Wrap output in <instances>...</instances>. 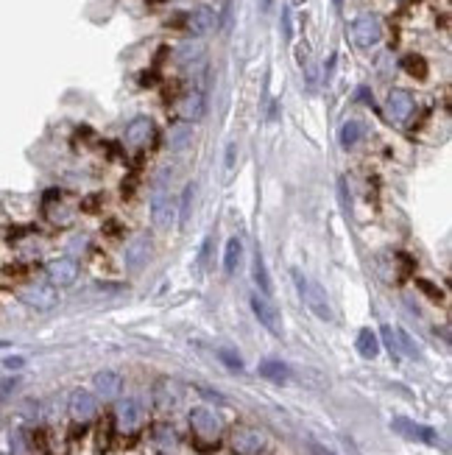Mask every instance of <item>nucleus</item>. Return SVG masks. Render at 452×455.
<instances>
[{
  "label": "nucleus",
  "instance_id": "1",
  "mask_svg": "<svg viewBox=\"0 0 452 455\" xmlns=\"http://www.w3.org/2000/svg\"><path fill=\"white\" fill-rule=\"evenodd\" d=\"M291 277L296 280V288H299V296L304 299V305H307L322 322H329V319H332V307H329V299H327V293H324L322 285L310 282L299 268H293Z\"/></svg>",
  "mask_w": 452,
  "mask_h": 455
},
{
  "label": "nucleus",
  "instance_id": "2",
  "mask_svg": "<svg viewBox=\"0 0 452 455\" xmlns=\"http://www.w3.org/2000/svg\"><path fill=\"white\" fill-rule=\"evenodd\" d=\"M349 39H352V45L357 48H374L380 39H383V20L377 17V14H371V11H366V14H360L352 20V26H349Z\"/></svg>",
  "mask_w": 452,
  "mask_h": 455
},
{
  "label": "nucleus",
  "instance_id": "3",
  "mask_svg": "<svg viewBox=\"0 0 452 455\" xmlns=\"http://www.w3.org/2000/svg\"><path fill=\"white\" fill-rule=\"evenodd\" d=\"M190 427H193V433L201 441H218V436L224 430V422H221V416L212 408L198 405V408L190 411Z\"/></svg>",
  "mask_w": 452,
  "mask_h": 455
},
{
  "label": "nucleus",
  "instance_id": "4",
  "mask_svg": "<svg viewBox=\"0 0 452 455\" xmlns=\"http://www.w3.org/2000/svg\"><path fill=\"white\" fill-rule=\"evenodd\" d=\"M151 255H154L151 237H148V235H134L129 243H126V249H123V265H126V271H129V274L143 271V268L148 265V260H151Z\"/></svg>",
  "mask_w": 452,
  "mask_h": 455
},
{
  "label": "nucleus",
  "instance_id": "5",
  "mask_svg": "<svg viewBox=\"0 0 452 455\" xmlns=\"http://www.w3.org/2000/svg\"><path fill=\"white\" fill-rule=\"evenodd\" d=\"M249 302H252V310H255L260 324L265 327L271 335L279 338V335H282V313H279V307H277L268 296H262V293H252Z\"/></svg>",
  "mask_w": 452,
  "mask_h": 455
},
{
  "label": "nucleus",
  "instance_id": "6",
  "mask_svg": "<svg viewBox=\"0 0 452 455\" xmlns=\"http://www.w3.org/2000/svg\"><path fill=\"white\" fill-rule=\"evenodd\" d=\"M391 427H394L399 436L411 439V441H421V444H430V447H438V444H441V436H438L433 427L414 422V419H408V416H394Z\"/></svg>",
  "mask_w": 452,
  "mask_h": 455
},
{
  "label": "nucleus",
  "instance_id": "7",
  "mask_svg": "<svg viewBox=\"0 0 452 455\" xmlns=\"http://www.w3.org/2000/svg\"><path fill=\"white\" fill-rule=\"evenodd\" d=\"M232 450L237 455H262V450H265V436L260 433L257 427L243 424V427H237V430L232 433Z\"/></svg>",
  "mask_w": 452,
  "mask_h": 455
},
{
  "label": "nucleus",
  "instance_id": "8",
  "mask_svg": "<svg viewBox=\"0 0 452 455\" xmlns=\"http://www.w3.org/2000/svg\"><path fill=\"white\" fill-rule=\"evenodd\" d=\"M20 299L31 307V310H39V313H48L59 305V293L53 285H29L20 291Z\"/></svg>",
  "mask_w": 452,
  "mask_h": 455
},
{
  "label": "nucleus",
  "instance_id": "9",
  "mask_svg": "<svg viewBox=\"0 0 452 455\" xmlns=\"http://www.w3.org/2000/svg\"><path fill=\"white\" fill-rule=\"evenodd\" d=\"M67 411L76 422H90L96 416L98 411V402H96V394H90L87 389H76L70 391V399H67Z\"/></svg>",
  "mask_w": 452,
  "mask_h": 455
},
{
  "label": "nucleus",
  "instance_id": "10",
  "mask_svg": "<svg viewBox=\"0 0 452 455\" xmlns=\"http://www.w3.org/2000/svg\"><path fill=\"white\" fill-rule=\"evenodd\" d=\"M173 201H170V193L157 185L154 188V193H151V221H154V227L157 229H168L173 224Z\"/></svg>",
  "mask_w": 452,
  "mask_h": 455
},
{
  "label": "nucleus",
  "instance_id": "11",
  "mask_svg": "<svg viewBox=\"0 0 452 455\" xmlns=\"http://www.w3.org/2000/svg\"><path fill=\"white\" fill-rule=\"evenodd\" d=\"M48 280L53 288H70L76 280H78V262L73 257H59V260L48 262Z\"/></svg>",
  "mask_w": 452,
  "mask_h": 455
},
{
  "label": "nucleus",
  "instance_id": "12",
  "mask_svg": "<svg viewBox=\"0 0 452 455\" xmlns=\"http://www.w3.org/2000/svg\"><path fill=\"white\" fill-rule=\"evenodd\" d=\"M414 109H416V103H414V96L408 90H391L388 93V115L396 123H405L414 115Z\"/></svg>",
  "mask_w": 452,
  "mask_h": 455
},
{
  "label": "nucleus",
  "instance_id": "13",
  "mask_svg": "<svg viewBox=\"0 0 452 455\" xmlns=\"http://www.w3.org/2000/svg\"><path fill=\"white\" fill-rule=\"evenodd\" d=\"M115 422L123 433H134L143 422V411L137 405V399H120L115 408Z\"/></svg>",
  "mask_w": 452,
  "mask_h": 455
},
{
  "label": "nucleus",
  "instance_id": "14",
  "mask_svg": "<svg viewBox=\"0 0 452 455\" xmlns=\"http://www.w3.org/2000/svg\"><path fill=\"white\" fill-rule=\"evenodd\" d=\"M215 23H218V17H215V11H212L210 6H198V9H193V11L188 14V31L193 34V36L210 34L215 29Z\"/></svg>",
  "mask_w": 452,
  "mask_h": 455
},
{
  "label": "nucleus",
  "instance_id": "15",
  "mask_svg": "<svg viewBox=\"0 0 452 455\" xmlns=\"http://www.w3.org/2000/svg\"><path fill=\"white\" fill-rule=\"evenodd\" d=\"M93 386H96V394L103 397V399H115L120 391H123V377L112 369H103L93 377Z\"/></svg>",
  "mask_w": 452,
  "mask_h": 455
},
{
  "label": "nucleus",
  "instance_id": "16",
  "mask_svg": "<svg viewBox=\"0 0 452 455\" xmlns=\"http://www.w3.org/2000/svg\"><path fill=\"white\" fill-rule=\"evenodd\" d=\"M179 399H182V391H179V386H176L173 380L162 377V380L154 383V402H157V408H160V411H170V408H176V405H179Z\"/></svg>",
  "mask_w": 452,
  "mask_h": 455
},
{
  "label": "nucleus",
  "instance_id": "17",
  "mask_svg": "<svg viewBox=\"0 0 452 455\" xmlns=\"http://www.w3.org/2000/svg\"><path fill=\"white\" fill-rule=\"evenodd\" d=\"M151 137H154V121H151V118H145V115L134 118L129 126H126V143L134 145V148L148 145V140H151Z\"/></svg>",
  "mask_w": 452,
  "mask_h": 455
},
{
  "label": "nucleus",
  "instance_id": "18",
  "mask_svg": "<svg viewBox=\"0 0 452 455\" xmlns=\"http://www.w3.org/2000/svg\"><path fill=\"white\" fill-rule=\"evenodd\" d=\"M204 112H207L204 93H190V96H185L182 101H179V115H182V121H188V123L201 121V118H204Z\"/></svg>",
  "mask_w": 452,
  "mask_h": 455
},
{
  "label": "nucleus",
  "instance_id": "19",
  "mask_svg": "<svg viewBox=\"0 0 452 455\" xmlns=\"http://www.w3.org/2000/svg\"><path fill=\"white\" fill-rule=\"evenodd\" d=\"M257 374L262 377V380H271V383H288V380H291V369H288L282 360H277V358L260 360Z\"/></svg>",
  "mask_w": 452,
  "mask_h": 455
},
{
  "label": "nucleus",
  "instance_id": "20",
  "mask_svg": "<svg viewBox=\"0 0 452 455\" xmlns=\"http://www.w3.org/2000/svg\"><path fill=\"white\" fill-rule=\"evenodd\" d=\"M154 447L160 450V455H179V436L170 424L154 427Z\"/></svg>",
  "mask_w": 452,
  "mask_h": 455
},
{
  "label": "nucleus",
  "instance_id": "21",
  "mask_svg": "<svg viewBox=\"0 0 452 455\" xmlns=\"http://www.w3.org/2000/svg\"><path fill=\"white\" fill-rule=\"evenodd\" d=\"M252 280H255V285L260 288V293L271 299L274 285H271V274H268V265H265V257H262L260 249L255 252V257H252Z\"/></svg>",
  "mask_w": 452,
  "mask_h": 455
},
{
  "label": "nucleus",
  "instance_id": "22",
  "mask_svg": "<svg viewBox=\"0 0 452 455\" xmlns=\"http://www.w3.org/2000/svg\"><path fill=\"white\" fill-rule=\"evenodd\" d=\"M355 347H357V352H360V358H366V360H374L380 355V338H377V332L369 329V327H363V329L357 332Z\"/></svg>",
  "mask_w": 452,
  "mask_h": 455
},
{
  "label": "nucleus",
  "instance_id": "23",
  "mask_svg": "<svg viewBox=\"0 0 452 455\" xmlns=\"http://www.w3.org/2000/svg\"><path fill=\"white\" fill-rule=\"evenodd\" d=\"M240 257H243V240L235 235V237H229V240H226V252H224V274L226 277H232V274L237 271Z\"/></svg>",
  "mask_w": 452,
  "mask_h": 455
},
{
  "label": "nucleus",
  "instance_id": "24",
  "mask_svg": "<svg viewBox=\"0 0 452 455\" xmlns=\"http://www.w3.org/2000/svg\"><path fill=\"white\" fill-rule=\"evenodd\" d=\"M201 56H204V45H201V42H182V45L176 48V53H173V59L182 67L193 65Z\"/></svg>",
  "mask_w": 452,
  "mask_h": 455
},
{
  "label": "nucleus",
  "instance_id": "25",
  "mask_svg": "<svg viewBox=\"0 0 452 455\" xmlns=\"http://www.w3.org/2000/svg\"><path fill=\"white\" fill-rule=\"evenodd\" d=\"M190 143H193V126H188V123L173 126L170 134H168V145H170L173 151H185Z\"/></svg>",
  "mask_w": 452,
  "mask_h": 455
},
{
  "label": "nucleus",
  "instance_id": "26",
  "mask_svg": "<svg viewBox=\"0 0 452 455\" xmlns=\"http://www.w3.org/2000/svg\"><path fill=\"white\" fill-rule=\"evenodd\" d=\"M360 137H363V126L357 123V121H346L344 126H341V134H338V140H341V145L344 148H352L360 143Z\"/></svg>",
  "mask_w": 452,
  "mask_h": 455
},
{
  "label": "nucleus",
  "instance_id": "27",
  "mask_svg": "<svg viewBox=\"0 0 452 455\" xmlns=\"http://www.w3.org/2000/svg\"><path fill=\"white\" fill-rule=\"evenodd\" d=\"M193 198H195V185L190 182L182 193V207H179V227L185 229L190 224V215H193Z\"/></svg>",
  "mask_w": 452,
  "mask_h": 455
},
{
  "label": "nucleus",
  "instance_id": "28",
  "mask_svg": "<svg viewBox=\"0 0 452 455\" xmlns=\"http://www.w3.org/2000/svg\"><path fill=\"white\" fill-rule=\"evenodd\" d=\"M394 335H396V347H399V349H402L408 358H416V355H419V347L414 344V338H411V335H408L402 327H396V329H394Z\"/></svg>",
  "mask_w": 452,
  "mask_h": 455
},
{
  "label": "nucleus",
  "instance_id": "29",
  "mask_svg": "<svg viewBox=\"0 0 452 455\" xmlns=\"http://www.w3.org/2000/svg\"><path fill=\"white\" fill-rule=\"evenodd\" d=\"M402 70L411 73L414 78H424V76H427V62H424L421 56H414V53H411V56L402 59Z\"/></svg>",
  "mask_w": 452,
  "mask_h": 455
},
{
  "label": "nucleus",
  "instance_id": "30",
  "mask_svg": "<svg viewBox=\"0 0 452 455\" xmlns=\"http://www.w3.org/2000/svg\"><path fill=\"white\" fill-rule=\"evenodd\" d=\"M212 243H215V232H207V237H204V243H201V249H198V268H201V271L212 262Z\"/></svg>",
  "mask_w": 452,
  "mask_h": 455
},
{
  "label": "nucleus",
  "instance_id": "31",
  "mask_svg": "<svg viewBox=\"0 0 452 455\" xmlns=\"http://www.w3.org/2000/svg\"><path fill=\"white\" fill-rule=\"evenodd\" d=\"M383 341H386V349L391 352V358H399V347H396L394 327H383Z\"/></svg>",
  "mask_w": 452,
  "mask_h": 455
},
{
  "label": "nucleus",
  "instance_id": "32",
  "mask_svg": "<svg viewBox=\"0 0 452 455\" xmlns=\"http://www.w3.org/2000/svg\"><path fill=\"white\" fill-rule=\"evenodd\" d=\"M218 355H221V360H224L229 369H243V360H240V355H235V352H229V349H221Z\"/></svg>",
  "mask_w": 452,
  "mask_h": 455
},
{
  "label": "nucleus",
  "instance_id": "33",
  "mask_svg": "<svg viewBox=\"0 0 452 455\" xmlns=\"http://www.w3.org/2000/svg\"><path fill=\"white\" fill-rule=\"evenodd\" d=\"M341 441H344V453H346V455H363V453H360V447L355 444V439H352V436H344Z\"/></svg>",
  "mask_w": 452,
  "mask_h": 455
},
{
  "label": "nucleus",
  "instance_id": "34",
  "mask_svg": "<svg viewBox=\"0 0 452 455\" xmlns=\"http://www.w3.org/2000/svg\"><path fill=\"white\" fill-rule=\"evenodd\" d=\"M235 154H237V145L229 143V148H226V170H229V173L235 170Z\"/></svg>",
  "mask_w": 452,
  "mask_h": 455
},
{
  "label": "nucleus",
  "instance_id": "35",
  "mask_svg": "<svg viewBox=\"0 0 452 455\" xmlns=\"http://www.w3.org/2000/svg\"><path fill=\"white\" fill-rule=\"evenodd\" d=\"M310 453L313 455H335L332 450H327L324 444H319V441H310Z\"/></svg>",
  "mask_w": 452,
  "mask_h": 455
},
{
  "label": "nucleus",
  "instance_id": "36",
  "mask_svg": "<svg viewBox=\"0 0 452 455\" xmlns=\"http://www.w3.org/2000/svg\"><path fill=\"white\" fill-rule=\"evenodd\" d=\"M3 363H6V369H20V366H23V358H6Z\"/></svg>",
  "mask_w": 452,
  "mask_h": 455
},
{
  "label": "nucleus",
  "instance_id": "37",
  "mask_svg": "<svg viewBox=\"0 0 452 455\" xmlns=\"http://www.w3.org/2000/svg\"><path fill=\"white\" fill-rule=\"evenodd\" d=\"M282 26H285V36H291V14L282 11Z\"/></svg>",
  "mask_w": 452,
  "mask_h": 455
},
{
  "label": "nucleus",
  "instance_id": "38",
  "mask_svg": "<svg viewBox=\"0 0 452 455\" xmlns=\"http://www.w3.org/2000/svg\"><path fill=\"white\" fill-rule=\"evenodd\" d=\"M268 6H271V0H262V11H268Z\"/></svg>",
  "mask_w": 452,
  "mask_h": 455
},
{
  "label": "nucleus",
  "instance_id": "39",
  "mask_svg": "<svg viewBox=\"0 0 452 455\" xmlns=\"http://www.w3.org/2000/svg\"><path fill=\"white\" fill-rule=\"evenodd\" d=\"M0 455H3V453H0Z\"/></svg>",
  "mask_w": 452,
  "mask_h": 455
}]
</instances>
